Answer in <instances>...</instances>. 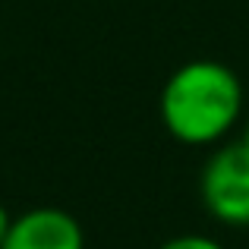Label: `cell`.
Returning a JSON list of instances; mask_svg holds the SVG:
<instances>
[{"label": "cell", "mask_w": 249, "mask_h": 249, "mask_svg": "<svg viewBox=\"0 0 249 249\" xmlns=\"http://www.w3.org/2000/svg\"><path fill=\"white\" fill-rule=\"evenodd\" d=\"M161 120L183 145H214L243 117V85L227 63L189 60L161 89Z\"/></svg>", "instance_id": "6da1fadb"}, {"label": "cell", "mask_w": 249, "mask_h": 249, "mask_svg": "<svg viewBox=\"0 0 249 249\" xmlns=\"http://www.w3.org/2000/svg\"><path fill=\"white\" fill-rule=\"evenodd\" d=\"M205 212L227 227H249V148L231 142L212 152L199 177Z\"/></svg>", "instance_id": "7a4b0ae2"}, {"label": "cell", "mask_w": 249, "mask_h": 249, "mask_svg": "<svg viewBox=\"0 0 249 249\" xmlns=\"http://www.w3.org/2000/svg\"><path fill=\"white\" fill-rule=\"evenodd\" d=\"M0 249H85V231L70 212L41 205L13 218Z\"/></svg>", "instance_id": "3957f363"}, {"label": "cell", "mask_w": 249, "mask_h": 249, "mask_svg": "<svg viewBox=\"0 0 249 249\" xmlns=\"http://www.w3.org/2000/svg\"><path fill=\"white\" fill-rule=\"evenodd\" d=\"M158 249H224L218 240L205 237V233H180V237L164 240Z\"/></svg>", "instance_id": "277c9868"}, {"label": "cell", "mask_w": 249, "mask_h": 249, "mask_svg": "<svg viewBox=\"0 0 249 249\" xmlns=\"http://www.w3.org/2000/svg\"><path fill=\"white\" fill-rule=\"evenodd\" d=\"M10 224H13V214L3 208V202H0V246H3V240H6V231H10Z\"/></svg>", "instance_id": "5b68a950"}, {"label": "cell", "mask_w": 249, "mask_h": 249, "mask_svg": "<svg viewBox=\"0 0 249 249\" xmlns=\"http://www.w3.org/2000/svg\"><path fill=\"white\" fill-rule=\"evenodd\" d=\"M240 142L249 148V117H246V123H243V136H240Z\"/></svg>", "instance_id": "8992f818"}]
</instances>
